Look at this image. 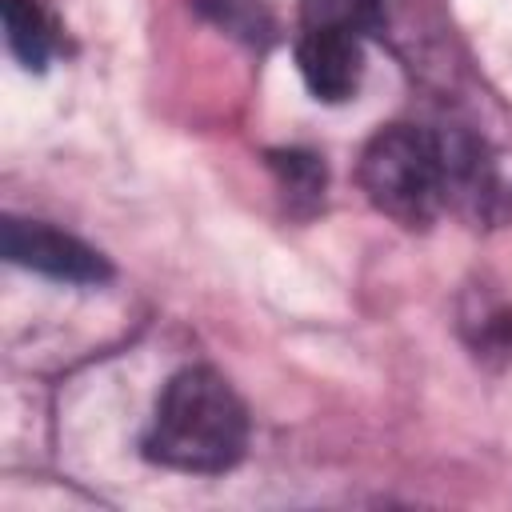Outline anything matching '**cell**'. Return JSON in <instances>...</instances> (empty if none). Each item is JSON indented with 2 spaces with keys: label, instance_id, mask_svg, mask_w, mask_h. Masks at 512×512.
Instances as JSON below:
<instances>
[{
  "label": "cell",
  "instance_id": "obj_5",
  "mask_svg": "<svg viewBox=\"0 0 512 512\" xmlns=\"http://www.w3.org/2000/svg\"><path fill=\"white\" fill-rule=\"evenodd\" d=\"M436 144H440V172H444V204L484 216L488 200L496 196L492 160L468 132H448V136L440 132Z\"/></svg>",
  "mask_w": 512,
  "mask_h": 512
},
{
  "label": "cell",
  "instance_id": "obj_8",
  "mask_svg": "<svg viewBox=\"0 0 512 512\" xmlns=\"http://www.w3.org/2000/svg\"><path fill=\"white\" fill-rule=\"evenodd\" d=\"M380 20V0H304L300 24L304 28H352L368 32Z\"/></svg>",
  "mask_w": 512,
  "mask_h": 512
},
{
  "label": "cell",
  "instance_id": "obj_2",
  "mask_svg": "<svg viewBox=\"0 0 512 512\" xmlns=\"http://www.w3.org/2000/svg\"><path fill=\"white\" fill-rule=\"evenodd\" d=\"M360 188L388 220L428 228L444 208L436 132H420L412 124L380 128L360 152Z\"/></svg>",
  "mask_w": 512,
  "mask_h": 512
},
{
  "label": "cell",
  "instance_id": "obj_3",
  "mask_svg": "<svg viewBox=\"0 0 512 512\" xmlns=\"http://www.w3.org/2000/svg\"><path fill=\"white\" fill-rule=\"evenodd\" d=\"M0 244H4L8 264L28 268V272H40L48 280L104 284L112 276V264L92 244H84L72 232H60L52 224H40V220L8 216L4 220V232H0Z\"/></svg>",
  "mask_w": 512,
  "mask_h": 512
},
{
  "label": "cell",
  "instance_id": "obj_4",
  "mask_svg": "<svg viewBox=\"0 0 512 512\" xmlns=\"http://www.w3.org/2000/svg\"><path fill=\"white\" fill-rule=\"evenodd\" d=\"M296 68L304 88L324 104H344L356 96L364 76L360 32L352 28H304L296 40Z\"/></svg>",
  "mask_w": 512,
  "mask_h": 512
},
{
  "label": "cell",
  "instance_id": "obj_9",
  "mask_svg": "<svg viewBox=\"0 0 512 512\" xmlns=\"http://www.w3.org/2000/svg\"><path fill=\"white\" fill-rule=\"evenodd\" d=\"M468 340L476 348V356H512V308L504 304H480L476 316L464 320Z\"/></svg>",
  "mask_w": 512,
  "mask_h": 512
},
{
  "label": "cell",
  "instance_id": "obj_1",
  "mask_svg": "<svg viewBox=\"0 0 512 512\" xmlns=\"http://www.w3.org/2000/svg\"><path fill=\"white\" fill-rule=\"evenodd\" d=\"M248 448V412L236 388L216 368L176 372L144 432V456L176 472L216 476L240 464Z\"/></svg>",
  "mask_w": 512,
  "mask_h": 512
},
{
  "label": "cell",
  "instance_id": "obj_7",
  "mask_svg": "<svg viewBox=\"0 0 512 512\" xmlns=\"http://www.w3.org/2000/svg\"><path fill=\"white\" fill-rule=\"evenodd\" d=\"M268 168L276 172L284 196L292 204H316L324 196V164L316 152L304 148H284V152H268Z\"/></svg>",
  "mask_w": 512,
  "mask_h": 512
},
{
  "label": "cell",
  "instance_id": "obj_6",
  "mask_svg": "<svg viewBox=\"0 0 512 512\" xmlns=\"http://www.w3.org/2000/svg\"><path fill=\"white\" fill-rule=\"evenodd\" d=\"M0 16H4L8 52L28 72H44L52 60V28H48V16L40 12V4L36 0H0Z\"/></svg>",
  "mask_w": 512,
  "mask_h": 512
}]
</instances>
